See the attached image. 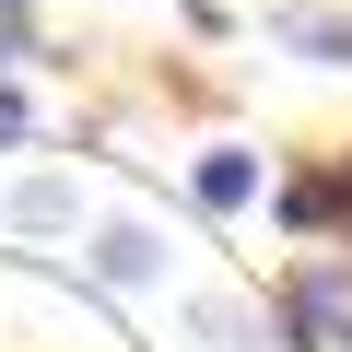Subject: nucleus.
<instances>
[{
	"mask_svg": "<svg viewBox=\"0 0 352 352\" xmlns=\"http://www.w3.org/2000/svg\"><path fill=\"white\" fill-rule=\"evenodd\" d=\"M12 141H36V106H24L12 82H0V153H12Z\"/></svg>",
	"mask_w": 352,
	"mask_h": 352,
	"instance_id": "0eeeda50",
	"label": "nucleus"
},
{
	"mask_svg": "<svg viewBox=\"0 0 352 352\" xmlns=\"http://www.w3.org/2000/svg\"><path fill=\"white\" fill-rule=\"evenodd\" d=\"M329 212H340V176H294V188H282V223L294 235H317Z\"/></svg>",
	"mask_w": 352,
	"mask_h": 352,
	"instance_id": "39448f33",
	"label": "nucleus"
},
{
	"mask_svg": "<svg viewBox=\"0 0 352 352\" xmlns=\"http://www.w3.org/2000/svg\"><path fill=\"white\" fill-rule=\"evenodd\" d=\"M0 223H12V235H71L82 223V188H71V176H24V188L0 200Z\"/></svg>",
	"mask_w": 352,
	"mask_h": 352,
	"instance_id": "7ed1b4c3",
	"label": "nucleus"
},
{
	"mask_svg": "<svg viewBox=\"0 0 352 352\" xmlns=\"http://www.w3.org/2000/svg\"><path fill=\"white\" fill-rule=\"evenodd\" d=\"M47 47V24H36V0H0V71H24Z\"/></svg>",
	"mask_w": 352,
	"mask_h": 352,
	"instance_id": "423d86ee",
	"label": "nucleus"
},
{
	"mask_svg": "<svg viewBox=\"0 0 352 352\" xmlns=\"http://www.w3.org/2000/svg\"><path fill=\"white\" fill-rule=\"evenodd\" d=\"M282 329L294 340H352V258H294V282H282Z\"/></svg>",
	"mask_w": 352,
	"mask_h": 352,
	"instance_id": "f257e3e1",
	"label": "nucleus"
},
{
	"mask_svg": "<svg viewBox=\"0 0 352 352\" xmlns=\"http://www.w3.org/2000/svg\"><path fill=\"white\" fill-rule=\"evenodd\" d=\"M188 200H200V212H247V200H258V153H235V141L200 153V164H188Z\"/></svg>",
	"mask_w": 352,
	"mask_h": 352,
	"instance_id": "20e7f679",
	"label": "nucleus"
},
{
	"mask_svg": "<svg viewBox=\"0 0 352 352\" xmlns=\"http://www.w3.org/2000/svg\"><path fill=\"white\" fill-rule=\"evenodd\" d=\"M94 282L153 294V282H164V235H153V223H106V235H94Z\"/></svg>",
	"mask_w": 352,
	"mask_h": 352,
	"instance_id": "f03ea898",
	"label": "nucleus"
}]
</instances>
